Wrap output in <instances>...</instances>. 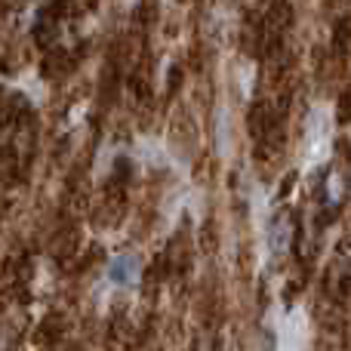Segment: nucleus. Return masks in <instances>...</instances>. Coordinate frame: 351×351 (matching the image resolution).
<instances>
[{"label":"nucleus","mask_w":351,"mask_h":351,"mask_svg":"<svg viewBox=\"0 0 351 351\" xmlns=\"http://www.w3.org/2000/svg\"><path fill=\"white\" fill-rule=\"evenodd\" d=\"M290 225H287V216L280 213V216H274V222H271V247H274V253H284L287 250V243H290Z\"/></svg>","instance_id":"f257e3e1"},{"label":"nucleus","mask_w":351,"mask_h":351,"mask_svg":"<svg viewBox=\"0 0 351 351\" xmlns=\"http://www.w3.org/2000/svg\"><path fill=\"white\" fill-rule=\"evenodd\" d=\"M133 271H136V262L130 259V256H123V259H117L114 265H111V280H117V284H130Z\"/></svg>","instance_id":"f03ea898"},{"label":"nucleus","mask_w":351,"mask_h":351,"mask_svg":"<svg viewBox=\"0 0 351 351\" xmlns=\"http://www.w3.org/2000/svg\"><path fill=\"white\" fill-rule=\"evenodd\" d=\"M265 351H271V342H268V348H265Z\"/></svg>","instance_id":"7ed1b4c3"}]
</instances>
